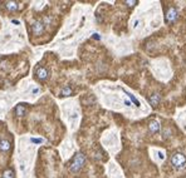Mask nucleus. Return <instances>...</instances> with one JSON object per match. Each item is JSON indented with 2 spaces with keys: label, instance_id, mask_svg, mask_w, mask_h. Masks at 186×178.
I'll list each match as a JSON object with an SVG mask.
<instances>
[{
  "label": "nucleus",
  "instance_id": "2",
  "mask_svg": "<svg viewBox=\"0 0 186 178\" xmlns=\"http://www.w3.org/2000/svg\"><path fill=\"white\" fill-rule=\"evenodd\" d=\"M171 164H172L176 169H181V168H184L186 164V157L182 153H179V152L174 153L172 156H171Z\"/></svg>",
  "mask_w": 186,
  "mask_h": 178
},
{
  "label": "nucleus",
  "instance_id": "11",
  "mask_svg": "<svg viewBox=\"0 0 186 178\" xmlns=\"http://www.w3.org/2000/svg\"><path fill=\"white\" fill-rule=\"evenodd\" d=\"M72 94H73V89L69 85L63 87L62 90H60V97H71Z\"/></svg>",
  "mask_w": 186,
  "mask_h": 178
},
{
  "label": "nucleus",
  "instance_id": "1",
  "mask_svg": "<svg viewBox=\"0 0 186 178\" xmlns=\"http://www.w3.org/2000/svg\"><path fill=\"white\" fill-rule=\"evenodd\" d=\"M84 162H86V156L83 153H77L76 156L73 157L72 159V162L69 163V169H71V172L73 173H77V172H79L81 171V168L83 167V164H84Z\"/></svg>",
  "mask_w": 186,
  "mask_h": 178
},
{
  "label": "nucleus",
  "instance_id": "17",
  "mask_svg": "<svg viewBox=\"0 0 186 178\" xmlns=\"http://www.w3.org/2000/svg\"><path fill=\"white\" fill-rule=\"evenodd\" d=\"M124 104H126L127 107H129V105H131V102H129V100H124Z\"/></svg>",
  "mask_w": 186,
  "mask_h": 178
},
{
  "label": "nucleus",
  "instance_id": "5",
  "mask_svg": "<svg viewBox=\"0 0 186 178\" xmlns=\"http://www.w3.org/2000/svg\"><path fill=\"white\" fill-rule=\"evenodd\" d=\"M148 129L152 134H157L161 130V125H160V122L156 120V119H152L150 123H148Z\"/></svg>",
  "mask_w": 186,
  "mask_h": 178
},
{
  "label": "nucleus",
  "instance_id": "9",
  "mask_svg": "<svg viewBox=\"0 0 186 178\" xmlns=\"http://www.w3.org/2000/svg\"><path fill=\"white\" fill-rule=\"evenodd\" d=\"M10 142L8 139H0V151L3 152H8L10 149Z\"/></svg>",
  "mask_w": 186,
  "mask_h": 178
},
{
  "label": "nucleus",
  "instance_id": "15",
  "mask_svg": "<svg viewBox=\"0 0 186 178\" xmlns=\"http://www.w3.org/2000/svg\"><path fill=\"white\" fill-rule=\"evenodd\" d=\"M30 142H31V143L40 144V143H43V142H44V139H43V138H30Z\"/></svg>",
  "mask_w": 186,
  "mask_h": 178
},
{
  "label": "nucleus",
  "instance_id": "19",
  "mask_svg": "<svg viewBox=\"0 0 186 178\" xmlns=\"http://www.w3.org/2000/svg\"><path fill=\"white\" fill-rule=\"evenodd\" d=\"M159 157H160L161 159H164V154H162L161 152H159Z\"/></svg>",
  "mask_w": 186,
  "mask_h": 178
},
{
  "label": "nucleus",
  "instance_id": "18",
  "mask_svg": "<svg viewBox=\"0 0 186 178\" xmlns=\"http://www.w3.org/2000/svg\"><path fill=\"white\" fill-rule=\"evenodd\" d=\"M11 23H13V24H19V21L15 20V19H13V20H11Z\"/></svg>",
  "mask_w": 186,
  "mask_h": 178
},
{
  "label": "nucleus",
  "instance_id": "8",
  "mask_svg": "<svg viewBox=\"0 0 186 178\" xmlns=\"http://www.w3.org/2000/svg\"><path fill=\"white\" fill-rule=\"evenodd\" d=\"M26 113V107L25 104H18L15 107V114L16 115H19V117H23V115H25Z\"/></svg>",
  "mask_w": 186,
  "mask_h": 178
},
{
  "label": "nucleus",
  "instance_id": "12",
  "mask_svg": "<svg viewBox=\"0 0 186 178\" xmlns=\"http://www.w3.org/2000/svg\"><path fill=\"white\" fill-rule=\"evenodd\" d=\"M172 137V132H171V129L169 127H165L164 130H162V138L164 139H169Z\"/></svg>",
  "mask_w": 186,
  "mask_h": 178
},
{
  "label": "nucleus",
  "instance_id": "10",
  "mask_svg": "<svg viewBox=\"0 0 186 178\" xmlns=\"http://www.w3.org/2000/svg\"><path fill=\"white\" fill-rule=\"evenodd\" d=\"M5 6H6L8 10L16 11L18 9H19V3H18V1H6L5 3Z\"/></svg>",
  "mask_w": 186,
  "mask_h": 178
},
{
  "label": "nucleus",
  "instance_id": "13",
  "mask_svg": "<svg viewBox=\"0 0 186 178\" xmlns=\"http://www.w3.org/2000/svg\"><path fill=\"white\" fill-rule=\"evenodd\" d=\"M15 177V173H14L13 169H10V168H8V169L3 173V177L1 178H14Z\"/></svg>",
  "mask_w": 186,
  "mask_h": 178
},
{
  "label": "nucleus",
  "instance_id": "7",
  "mask_svg": "<svg viewBox=\"0 0 186 178\" xmlns=\"http://www.w3.org/2000/svg\"><path fill=\"white\" fill-rule=\"evenodd\" d=\"M160 100H161V95L159 94V93H153V94H151L150 97H148V102H150V104L152 107H156L160 103Z\"/></svg>",
  "mask_w": 186,
  "mask_h": 178
},
{
  "label": "nucleus",
  "instance_id": "20",
  "mask_svg": "<svg viewBox=\"0 0 186 178\" xmlns=\"http://www.w3.org/2000/svg\"><path fill=\"white\" fill-rule=\"evenodd\" d=\"M94 39H99V36H98V34H94V36H93Z\"/></svg>",
  "mask_w": 186,
  "mask_h": 178
},
{
  "label": "nucleus",
  "instance_id": "4",
  "mask_svg": "<svg viewBox=\"0 0 186 178\" xmlns=\"http://www.w3.org/2000/svg\"><path fill=\"white\" fill-rule=\"evenodd\" d=\"M35 75H36V78H38L39 80H45V79L48 78V75H49V72H48V69H46V68L39 67V68H36V70H35Z\"/></svg>",
  "mask_w": 186,
  "mask_h": 178
},
{
  "label": "nucleus",
  "instance_id": "6",
  "mask_svg": "<svg viewBox=\"0 0 186 178\" xmlns=\"http://www.w3.org/2000/svg\"><path fill=\"white\" fill-rule=\"evenodd\" d=\"M31 30H33L34 34H41L44 31V24L43 21H35L33 25H31Z\"/></svg>",
  "mask_w": 186,
  "mask_h": 178
},
{
  "label": "nucleus",
  "instance_id": "3",
  "mask_svg": "<svg viewBox=\"0 0 186 178\" xmlns=\"http://www.w3.org/2000/svg\"><path fill=\"white\" fill-rule=\"evenodd\" d=\"M177 18H179L177 9L174 8V6L167 8V10L165 11V21L167 23V24H172V23H175L176 20H177Z\"/></svg>",
  "mask_w": 186,
  "mask_h": 178
},
{
  "label": "nucleus",
  "instance_id": "14",
  "mask_svg": "<svg viewBox=\"0 0 186 178\" xmlns=\"http://www.w3.org/2000/svg\"><path fill=\"white\" fill-rule=\"evenodd\" d=\"M124 93H126V95L129 98V99H131V102L133 103V104H136V107H140V102L136 99V98H134L132 94H131V93H129V92H126V90H124Z\"/></svg>",
  "mask_w": 186,
  "mask_h": 178
},
{
  "label": "nucleus",
  "instance_id": "16",
  "mask_svg": "<svg viewBox=\"0 0 186 178\" xmlns=\"http://www.w3.org/2000/svg\"><path fill=\"white\" fill-rule=\"evenodd\" d=\"M124 4H126L127 6L132 8V6H134V5H136V4H137V1H134V0H133V1H128V0H127V1H124Z\"/></svg>",
  "mask_w": 186,
  "mask_h": 178
}]
</instances>
